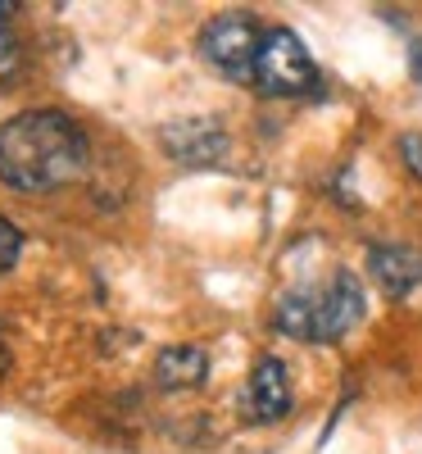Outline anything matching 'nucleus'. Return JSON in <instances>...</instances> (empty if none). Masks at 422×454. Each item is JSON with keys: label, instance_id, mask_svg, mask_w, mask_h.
Here are the masks:
<instances>
[{"label": "nucleus", "instance_id": "10", "mask_svg": "<svg viewBox=\"0 0 422 454\" xmlns=\"http://www.w3.org/2000/svg\"><path fill=\"white\" fill-rule=\"evenodd\" d=\"M14 68H19V36L0 23V82H5Z\"/></svg>", "mask_w": 422, "mask_h": 454}, {"label": "nucleus", "instance_id": "8", "mask_svg": "<svg viewBox=\"0 0 422 454\" xmlns=\"http://www.w3.org/2000/svg\"><path fill=\"white\" fill-rule=\"evenodd\" d=\"M205 372H209V355L200 346H168L155 359V382L164 391H191V387H200Z\"/></svg>", "mask_w": 422, "mask_h": 454}, {"label": "nucleus", "instance_id": "6", "mask_svg": "<svg viewBox=\"0 0 422 454\" xmlns=\"http://www.w3.org/2000/svg\"><path fill=\"white\" fill-rule=\"evenodd\" d=\"M160 141L182 164H214L227 155V132L214 119H177L160 132Z\"/></svg>", "mask_w": 422, "mask_h": 454}, {"label": "nucleus", "instance_id": "1", "mask_svg": "<svg viewBox=\"0 0 422 454\" xmlns=\"http://www.w3.org/2000/svg\"><path fill=\"white\" fill-rule=\"evenodd\" d=\"M87 155V132L59 109H27L0 123V182L23 196L78 182Z\"/></svg>", "mask_w": 422, "mask_h": 454}, {"label": "nucleus", "instance_id": "2", "mask_svg": "<svg viewBox=\"0 0 422 454\" xmlns=\"http://www.w3.org/2000/svg\"><path fill=\"white\" fill-rule=\"evenodd\" d=\"M363 318V286L355 273H336L318 291H295L277 305V332L295 340H340Z\"/></svg>", "mask_w": 422, "mask_h": 454}, {"label": "nucleus", "instance_id": "3", "mask_svg": "<svg viewBox=\"0 0 422 454\" xmlns=\"http://www.w3.org/2000/svg\"><path fill=\"white\" fill-rule=\"evenodd\" d=\"M250 82L263 96H304L318 82V68H314L309 46H304L291 27H268L263 42H259V55H254Z\"/></svg>", "mask_w": 422, "mask_h": 454}, {"label": "nucleus", "instance_id": "12", "mask_svg": "<svg viewBox=\"0 0 422 454\" xmlns=\"http://www.w3.org/2000/svg\"><path fill=\"white\" fill-rule=\"evenodd\" d=\"M409 68H413V78L422 82V42H418V46L409 51Z\"/></svg>", "mask_w": 422, "mask_h": 454}, {"label": "nucleus", "instance_id": "4", "mask_svg": "<svg viewBox=\"0 0 422 454\" xmlns=\"http://www.w3.org/2000/svg\"><path fill=\"white\" fill-rule=\"evenodd\" d=\"M259 42H263V27H259L250 14H223V19H214V23L200 32V55H205L218 73H227V78L250 82Z\"/></svg>", "mask_w": 422, "mask_h": 454}, {"label": "nucleus", "instance_id": "9", "mask_svg": "<svg viewBox=\"0 0 422 454\" xmlns=\"http://www.w3.org/2000/svg\"><path fill=\"white\" fill-rule=\"evenodd\" d=\"M19 250H23V232H19L10 218H0V273L19 263Z\"/></svg>", "mask_w": 422, "mask_h": 454}, {"label": "nucleus", "instance_id": "5", "mask_svg": "<svg viewBox=\"0 0 422 454\" xmlns=\"http://www.w3.org/2000/svg\"><path fill=\"white\" fill-rule=\"evenodd\" d=\"M246 413L254 423H277L291 413V377H286V364L263 355L246 382Z\"/></svg>", "mask_w": 422, "mask_h": 454}, {"label": "nucleus", "instance_id": "7", "mask_svg": "<svg viewBox=\"0 0 422 454\" xmlns=\"http://www.w3.org/2000/svg\"><path fill=\"white\" fill-rule=\"evenodd\" d=\"M368 269H372V282L391 300H404L422 286V250H413V246H372Z\"/></svg>", "mask_w": 422, "mask_h": 454}, {"label": "nucleus", "instance_id": "11", "mask_svg": "<svg viewBox=\"0 0 422 454\" xmlns=\"http://www.w3.org/2000/svg\"><path fill=\"white\" fill-rule=\"evenodd\" d=\"M400 155H404V168H409L413 177H422V137H418V132L400 137Z\"/></svg>", "mask_w": 422, "mask_h": 454}, {"label": "nucleus", "instance_id": "13", "mask_svg": "<svg viewBox=\"0 0 422 454\" xmlns=\"http://www.w3.org/2000/svg\"><path fill=\"white\" fill-rule=\"evenodd\" d=\"M19 5H14V0H0V23H10V14H14Z\"/></svg>", "mask_w": 422, "mask_h": 454}]
</instances>
